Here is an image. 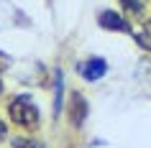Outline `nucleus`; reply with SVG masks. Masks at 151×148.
I'll list each match as a JSON object with an SVG mask.
<instances>
[{
	"mask_svg": "<svg viewBox=\"0 0 151 148\" xmlns=\"http://www.w3.org/2000/svg\"><path fill=\"white\" fill-rule=\"evenodd\" d=\"M8 112H10V120L16 125H23V128L39 125V107H36L26 94H21V97H16V100L8 102Z\"/></svg>",
	"mask_w": 151,
	"mask_h": 148,
	"instance_id": "f257e3e1",
	"label": "nucleus"
},
{
	"mask_svg": "<svg viewBox=\"0 0 151 148\" xmlns=\"http://www.w3.org/2000/svg\"><path fill=\"white\" fill-rule=\"evenodd\" d=\"M105 69H108V64L103 61V59H90V61H85L80 66L82 77L87 79V82H95V79H100L105 74Z\"/></svg>",
	"mask_w": 151,
	"mask_h": 148,
	"instance_id": "f03ea898",
	"label": "nucleus"
},
{
	"mask_svg": "<svg viewBox=\"0 0 151 148\" xmlns=\"http://www.w3.org/2000/svg\"><path fill=\"white\" fill-rule=\"evenodd\" d=\"M100 26L108 28V31H126V21L115 10H103L100 13Z\"/></svg>",
	"mask_w": 151,
	"mask_h": 148,
	"instance_id": "7ed1b4c3",
	"label": "nucleus"
},
{
	"mask_svg": "<svg viewBox=\"0 0 151 148\" xmlns=\"http://www.w3.org/2000/svg\"><path fill=\"white\" fill-rule=\"evenodd\" d=\"M69 115H72V123H74V125H82V123H85V115H87V102H85V97H82V94H74V97H72Z\"/></svg>",
	"mask_w": 151,
	"mask_h": 148,
	"instance_id": "20e7f679",
	"label": "nucleus"
},
{
	"mask_svg": "<svg viewBox=\"0 0 151 148\" xmlns=\"http://www.w3.org/2000/svg\"><path fill=\"white\" fill-rule=\"evenodd\" d=\"M62 92H64V79L62 71H56V100H54V115L62 112Z\"/></svg>",
	"mask_w": 151,
	"mask_h": 148,
	"instance_id": "39448f33",
	"label": "nucleus"
},
{
	"mask_svg": "<svg viewBox=\"0 0 151 148\" xmlns=\"http://www.w3.org/2000/svg\"><path fill=\"white\" fill-rule=\"evenodd\" d=\"M13 148H41V146L33 138H16L13 140Z\"/></svg>",
	"mask_w": 151,
	"mask_h": 148,
	"instance_id": "423d86ee",
	"label": "nucleus"
},
{
	"mask_svg": "<svg viewBox=\"0 0 151 148\" xmlns=\"http://www.w3.org/2000/svg\"><path fill=\"white\" fill-rule=\"evenodd\" d=\"M136 41L141 44L143 49H151V33L149 31H141V33H136Z\"/></svg>",
	"mask_w": 151,
	"mask_h": 148,
	"instance_id": "0eeeda50",
	"label": "nucleus"
},
{
	"mask_svg": "<svg viewBox=\"0 0 151 148\" xmlns=\"http://www.w3.org/2000/svg\"><path fill=\"white\" fill-rule=\"evenodd\" d=\"M120 3H123V5H126L128 10H131V13H141V0H120Z\"/></svg>",
	"mask_w": 151,
	"mask_h": 148,
	"instance_id": "6e6552de",
	"label": "nucleus"
},
{
	"mask_svg": "<svg viewBox=\"0 0 151 148\" xmlns=\"http://www.w3.org/2000/svg\"><path fill=\"white\" fill-rule=\"evenodd\" d=\"M5 133H8V128H5V123L0 120V138H5Z\"/></svg>",
	"mask_w": 151,
	"mask_h": 148,
	"instance_id": "1a4fd4ad",
	"label": "nucleus"
},
{
	"mask_svg": "<svg viewBox=\"0 0 151 148\" xmlns=\"http://www.w3.org/2000/svg\"><path fill=\"white\" fill-rule=\"evenodd\" d=\"M0 92H3V82H0Z\"/></svg>",
	"mask_w": 151,
	"mask_h": 148,
	"instance_id": "9d476101",
	"label": "nucleus"
}]
</instances>
